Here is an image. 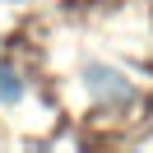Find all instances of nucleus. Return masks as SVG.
Masks as SVG:
<instances>
[{
  "label": "nucleus",
  "mask_w": 153,
  "mask_h": 153,
  "mask_svg": "<svg viewBox=\"0 0 153 153\" xmlns=\"http://www.w3.org/2000/svg\"><path fill=\"white\" fill-rule=\"evenodd\" d=\"M88 93H93L97 102H130V84H125L116 70H102V65L88 70Z\"/></svg>",
  "instance_id": "nucleus-1"
},
{
  "label": "nucleus",
  "mask_w": 153,
  "mask_h": 153,
  "mask_svg": "<svg viewBox=\"0 0 153 153\" xmlns=\"http://www.w3.org/2000/svg\"><path fill=\"white\" fill-rule=\"evenodd\" d=\"M23 97V79L14 65H0V102H19Z\"/></svg>",
  "instance_id": "nucleus-2"
}]
</instances>
